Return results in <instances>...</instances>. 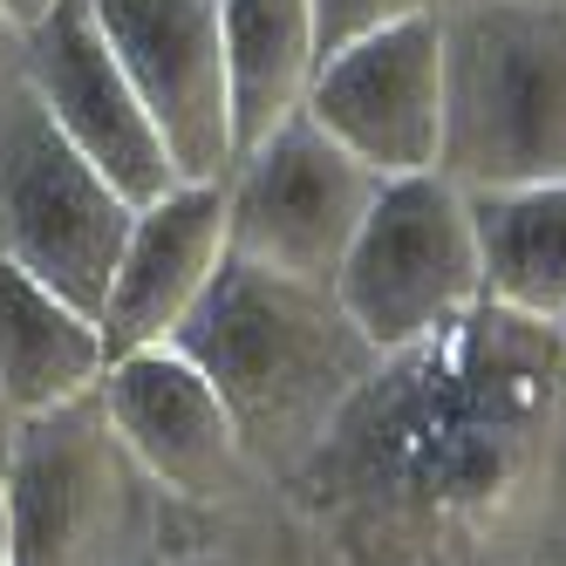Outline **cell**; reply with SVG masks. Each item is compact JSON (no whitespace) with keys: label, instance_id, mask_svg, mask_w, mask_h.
<instances>
[{"label":"cell","instance_id":"15","mask_svg":"<svg viewBox=\"0 0 566 566\" xmlns=\"http://www.w3.org/2000/svg\"><path fill=\"white\" fill-rule=\"evenodd\" d=\"M471 219L484 253V301L553 328L566 314V178L471 191Z\"/></svg>","mask_w":566,"mask_h":566},{"label":"cell","instance_id":"14","mask_svg":"<svg viewBox=\"0 0 566 566\" xmlns=\"http://www.w3.org/2000/svg\"><path fill=\"white\" fill-rule=\"evenodd\" d=\"M226 34V90H232V150H253L266 130L307 109L321 75L314 0H219Z\"/></svg>","mask_w":566,"mask_h":566},{"label":"cell","instance_id":"13","mask_svg":"<svg viewBox=\"0 0 566 566\" xmlns=\"http://www.w3.org/2000/svg\"><path fill=\"white\" fill-rule=\"evenodd\" d=\"M103 369H109L103 321L0 260V396H8V410L49 417L62 402H83L96 396Z\"/></svg>","mask_w":566,"mask_h":566},{"label":"cell","instance_id":"23","mask_svg":"<svg viewBox=\"0 0 566 566\" xmlns=\"http://www.w3.org/2000/svg\"><path fill=\"white\" fill-rule=\"evenodd\" d=\"M437 8H464V0H437Z\"/></svg>","mask_w":566,"mask_h":566},{"label":"cell","instance_id":"20","mask_svg":"<svg viewBox=\"0 0 566 566\" xmlns=\"http://www.w3.org/2000/svg\"><path fill=\"white\" fill-rule=\"evenodd\" d=\"M0 566H14V512H8V471H0Z\"/></svg>","mask_w":566,"mask_h":566},{"label":"cell","instance_id":"18","mask_svg":"<svg viewBox=\"0 0 566 566\" xmlns=\"http://www.w3.org/2000/svg\"><path fill=\"white\" fill-rule=\"evenodd\" d=\"M28 83V28H14L8 14H0V96Z\"/></svg>","mask_w":566,"mask_h":566},{"label":"cell","instance_id":"22","mask_svg":"<svg viewBox=\"0 0 566 566\" xmlns=\"http://www.w3.org/2000/svg\"><path fill=\"white\" fill-rule=\"evenodd\" d=\"M553 335H559V348H566V314H559V321H553Z\"/></svg>","mask_w":566,"mask_h":566},{"label":"cell","instance_id":"19","mask_svg":"<svg viewBox=\"0 0 566 566\" xmlns=\"http://www.w3.org/2000/svg\"><path fill=\"white\" fill-rule=\"evenodd\" d=\"M55 8H62V0H0V14H8L14 28H34V21L55 14Z\"/></svg>","mask_w":566,"mask_h":566},{"label":"cell","instance_id":"8","mask_svg":"<svg viewBox=\"0 0 566 566\" xmlns=\"http://www.w3.org/2000/svg\"><path fill=\"white\" fill-rule=\"evenodd\" d=\"M103 417L116 423L124 451L165 484L178 505H239L273 484L239 443V423L206 382L198 361H185L171 342L116 355L96 382Z\"/></svg>","mask_w":566,"mask_h":566},{"label":"cell","instance_id":"6","mask_svg":"<svg viewBox=\"0 0 566 566\" xmlns=\"http://www.w3.org/2000/svg\"><path fill=\"white\" fill-rule=\"evenodd\" d=\"M335 294L382 355L458 328L471 307H484V253H478L471 191L451 185L443 171L382 178L376 206L342 260Z\"/></svg>","mask_w":566,"mask_h":566},{"label":"cell","instance_id":"11","mask_svg":"<svg viewBox=\"0 0 566 566\" xmlns=\"http://www.w3.org/2000/svg\"><path fill=\"white\" fill-rule=\"evenodd\" d=\"M28 90L42 96L55 130L83 150L130 206H150V198H165L171 185H185L165 137L150 124V109L130 90L124 62L109 55L90 0H62L55 14H42L28 28Z\"/></svg>","mask_w":566,"mask_h":566},{"label":"cell","instance_id":"3","mask_svg":"<svg viewBox=\"0 0 566 566\" xmlns=\"http://www.w3.org/2000/svg\"><path fill=\"white\" fill-rule=\"evenodd\" d=\"M443 144L437 171L464 191L566 178V0L437 8Z\"/></svg>","mask_w":566,"mask_h":566},{"label":"cell","instance_id":"1","mask_svg":"<svg viewBox=\"0 0 566 566\" xmlns=\"http://www.w3.org/2000/svg\"><path fill=\"white\" fill-rule=\"evenodd\" d=\"M335 566H566V348L471 307L382 355L287 484Z\"/></svg>","mask_w":566,"mask_h":566},{"label":"cell","instance_id":"17","mask_svg":"<svg viewBox=\"0 0 566 566\" xmlns=\"http://www.w3.org/2000/svg\"><path fill=\"white\" fill-rule=\"evenodd\" d=\"M410 14H437V0H314L321 49H342L355 34H376V28L410 21Z\"/></svg>","mask_w":566,"mask_h":566},{"label":"cell","instance_id":"9","mask_svg":"<svg viewBox=\"0 0 566 566\" xmlns=\"http://www.w3.org/2000/svg\"><path fill=\"white\" fill-rule=\"evenodd\" d=\"M109 55L124 62L178 178L232 171V90L219 0H90Z\"/></svg>","mask_w":566,"mask_h":566},{"label":"cell","instance_id":"5","mask_svg":"<svg viewBox=\"0 0 566 566\" xmlns=\"http://www.w3.org/2000/svg\"><path fill=\"white\" fill-rule=\"evenodd\" d=\"M137 206L116 191L28 83L0 96V260L103 314Z\"/></svg>","mask_w":566,"mask_h":566},{"label":"cell","instance_id":"16","mask_svg":"<svg viewBox=\"0 0 566 566\" xmlns=\"http://www.w3.org/2000/svg\"><path fill=\"white\" fill-rule=\"evenodd\" d=\"M157 566H335L314 525L287 505V492H260L239 505H178L165 525Z\"/></svg>","mask_w":566,"mask_h":566},{"label":"cell","instance_id":"2","mask_svg":"<svg viewBox=\"0 0 566 566\" xmlns=\"http://www.w3.org/2000/svg\"><path fill=\"white\" fill-rule=\"evenodd\" d=\"M171 348L206 369L239 423L247 458L280 492L307 471L361 382L382 369V348L355 328L335 287H307L232 253L212 273L206 301L185 314Z\"/></svg>","mask_w":566,"mask_h":566},{"label":"cell","instance_id":"7","mask_svg":"<svg viewBox=\"0 0 566 566\" xmlns=\"http://www.w3.org/2000/svg\"><path fill=\"white\" fill-rule=\"evenodd\" d=\"M376 191L382 178L301 109L280 130H266L253 150L232 157L226 253L247 266H266V273L307 280V287H335Z\"/></svg>","mask_w":566,"mask_h":566},{"label":"cell","instance_id":"4","mask_svg":"<svg viewBox=\"0 0 566 566\" xmlns=\"http://www.w3.org/2000/svg\"><path fill=\"white\" fill-rule=\"evenodd\" d=\"M14 566H157L171 492L130 451L103 402H62L21 417L8 451Z\"/></svg>","mask_w":566,"mask_h":566},{"label":"cell","instance_id":"10","mask_svg":"<svg viewBox=\"0 0 566 566\" xmlns=\"http://www.w3.org/2000/svg\"><path fill=\"white\" fill-rule=\"evenodd\" d=\"M307 116L376 178L437 171L443 144V42L437 14L389 21L376 34L321 55L307 90Z\"/></svg>","mask_w":566,"mask_h":566},{"label":"cell","instance_id":"21","mask_svg":"<svg viewBox=\"0 0 566 566\" xmlns=\"http://www.w3.org/2000/svg\"><path fill=\"white\" fill-rule=\"evenodd\" d=\"M14 430H21V417L8 410V396H0V464H8V451H14Z\"/></svg>","mask_w":566,"mask_h":566},{"label":"cell","instance_id":"12","mask_svg":"<svg viewBox=\"0 0 566 566\" xmlns=\"http://www.w3.org/2000/svg\"><path fill=\"white\" fill-rule=\"evenodd\" d=\"M219 266H226V178H185L165 198L137 206L109 301L96 314L109 361L171 342L185 328V314L206 301Z\"/></svg>","mask_w":566,"mask_h":566}]
</instances>
